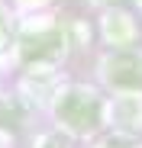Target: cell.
<instances>
[{"label":"cell","instance_id":"1","mask_svg":"<svg viewBox=\"0 0 142 148\" xmlns=\"http://www.w3.org/2000/svg\"><path fill=\"white\" fill-rule=\"evenodd\" d=\"M55 122L74 138H90L103 129L107 122V100L84 84H68L65 90L55 93Z\"/></svg>","mask_w":142,"mask_h":148},{"label":"cell","instance_id":"2","mask_svg":"<svg viewBox=\"0 0 142 148\" xmlns=\"http://www.w3.org/2000/svg\"><path fill=\"white\" fill-rule=\"evenodd\" d=\"M100 77L116 93H142V52L116 48L100 61Z\"/></svg>","mask_w":142,"mask_h":148},{"label":"cell","instance_id":"3","mask_svg":"<svg viewBox=\"0 0 142 148\" xmlns=\"http://www.w3.org/2000/svg\"><path fill=\"white\" fill-rule=\"evenodd\" d=\"M107 122L120 135L142 132V93H116L113 103H107Z\"/></svg>","mask_w":142,"mask_h":148},{"label":"cell","instance_id":"4","mask_svg":"<svg viewBox=\"0 0 142 148\" xmlns=\"http://www.w3.org/2000/svg\"><path fill=\"white\" fill-rule=\"evenodd\" d=\"M136 26H132V19L126 13H107L103 16V36L113 42V45H129Z\"/></svg>","mask_w":142,"mask_h":148},{"label":"cell","instance_id":"5","mask_svg":"<svg viewBox=\"0 0 142 148\" xmlns=\"http://www.w3.org/2000/svg\"><path fill=\"white\" fill-rule=\"evenodd\" d=\"M10 26H13V23H10V13L0 7V48H3L7 39H10Z\"/></svg>","mask_w":142,"mask_h":148},{"label":"cell","instance_id":"6","mask_svg":"<svg viewBox=\"0 0 142 148\" xmlns=\"http://www.w3.org/2000/svg\"><path fill=\"white\" fill-rule=\"evenodd\" d=\"M26 3H32V0H26ZM36 3H42V0H36Z\"/></svg>","mask_w":142,"mask_h":148},{"label":"cell","instance_id":"7","mask_svg":"<svg viewBox=\"0 0 142 148\" xmlns=\"http://www.w3.org/2000/svg\"><path fill=\"white\" fill-rule=\"evenodd\" d=\"M136 3H139V7H142V0H136Z\"/></svg>","mask_w":142,"mask_h":148}]
</instances>
